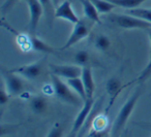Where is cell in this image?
I'll return each mask as SVG.
<instances>
[{"label": "cell", "mask_w": 151, "mask_h": 137, "mask_svg": "<svg viewBox=\"0 0 151 137\" xmlns=\"http://www.w3.org/2000/svg\"><path fill=\"white\" fill-rule=\"evenodd\" d=\"M142 89L138 88L132 95L129 96L127 100L125 101V103L121 106V108L119 109L117 116H116L115 121L113 122L111 128V136L112 137H119L121 134L122 130L125 127L126 123H127L128 118H130L132 111H134V107H136L137 103H138L139 99L142 96Z\"/></svg>", "instance_id": "6da1fadb"}, {"label": "cell", "mask_w": 151, "mask_h": 137, "mask_svg": "<svg viewBox=\"0 0 151 137\" xmlns=\"http://www.w3.org/2000/svg\"><path fill=\"white\" fill-rule=\"evenodd\" d=\"M50 77L53 89H54V95L59 100L71 106H76V107L83 106V104H84L83 99L69 87L66 81H64L61 77L52 74V73L50 74Z\"/></svg>", "instance_id": "7a4b0ae2"}, {"label": "cell", "mask_w": 151, "mask_h": 137, "mask_svg": "<svg viewBox=\"0 0 151 137\" xmlns=\"http://www.w3.org/2000/svg\"><path fill=\"white\" fill-rule=\"evenodd\" d=\"M107 20L116 28L122 30H147L151 27V24L142 19L134 17L129 14H109Z\"/></svg>", "instance_id": "3957f363"}, {"label": "cell", "mask_w": 151, "mask_h": 137, "mask_svg": "<svg viewBox=\"0 0 151 137\" xmlns=\"http://www.w3.org/2000/svg\"><path fill=\"white\" fill-rule=\"evenodd\" d=\"M94 24H95L94 22L90 21V20H88L85 17L82 18V19H80V21H79L78 23L73 25L70 35H69V37L67 38L66 42L61 46L59 51L67 50V49L71 48L73 46L77 44L78 42H80L81 40L88 37Z\"/></svg>", "instance_id": "277c9868"}, {"label": "cell", "mask_w": 151, "mask_h": 137, "mask_svg": "<svg viewBox=\"0 0 151 137\" xmlns=\"http://www.w3.org/2000/svg\"><path fill=\"white\" fill-rule=\"evenodd\" d=\"M2 81L5 85L7 92L11 94V96H19L24 92L26 88V83L23 81V77L17 73L13 72L12 70L1 71Z\"/></svg>", "instance_id": "5b68a950"}, {"label": "cell", "mask_w": 151, "mask_h": 137, "mask_svg": "<svg viewBox=\"0 0 151 137\" xmlns=\"http://www.w3.org/2000/svg\"><path fill=\"white\" fill-rule=\"evenodd\" d=\"M11 70L17 74L21 75L23 78L28 79V81H34L42 75V71H44V62H42V60L36 61V62H32L30 64L15 67Z\"/></svg>", "instance_id": "8992f818"}, {"label": "cell", "mask_w": 151, "mask_h": 137, "mask_svg": "<svg viewBox=\"0 0 151 137\" xmlns=\"http://www.w3.org/2000/svg\"><path fill=\"white\" fill-rule=\"evenodd\" d=\"M49 68L52 74L57 75L65 81L76 78V77H81V74H82V67L76 64H50Z\"/></svg>", "instance_id": "52a82bcc"}, {"label": "cell", "mask_w": 151, "mask_h": 137, "mask_svg": "<svg viewBox=\"0 0 151 137\" xmlns=\"http://www.w3.org/2000/svg\"><path fill=\"white\" fill-rule=\"evenodd\" d=\"M29 9V22H28V31L30 34H36L38 24L45 15L44 9L38 0H26Z\"/></svg>", "instance_id": "ba28073f"}, {"label": "cell", "mask_w": 151, "mask_h": 137, "mask_svg": "<svg viewBox=\"0 0 151 137\" xmlns=\"http://www.w3.org/2000/svg\"><path fill=\"white\" fill-rule=\"evenodd\" d=\"M55 18L56 19H61L64 21L68 22V23L77 24L80 19L77 16V14L75 13V11L73 9L69 0H63L62 2L56 7V11H55Z\"/></svg>", "instance_id": "9c48e42d"}, {"label": "cell", "mask_w": 151, "mask_h": 137, "mask_svg": "<svg viewBox=\"0 0 151 137\" xmlns=\"http://www.w3.org/2000/svg\"><path fill=\"white\" fill-rule=\"evenodd\" d=\"M93 106H94V100L93 98L90 99H87L84 102L83 106H81V110L78 113V116H76L75 121H73V127H71V130H75L77 132H80L81 129L84 127V125L86 124L87 120L89 118V114L92 111Z\"/></svg>", "instance_id": "30bf717a"}, {"label": "cell", "mask_w": 151, "mask_h": 137, "mask_svg": "<svg viewBox=\"0 0 151 137\" xmlns=\"http://www.w3.org/2000/svg\"><path fill=\"white\" fill-rule=\"evenodd\" d=\"M128 83L126 85H122L121 81H120L118 77H111L110 79H108L107 83H106V90H107V93L110 97V101H109V105H108L106 111H109L110 108L113 106L114 102L116 101L117 97L119 96V94L121 93V91L124 89L125 87H127Z\"/></svg>", "instance_id": "8fae6325"}, {"label": "cell", "mask_w": 151, "mask_h": 137, "mask_svg": "<svg viewBox=\"0 0 151 137\" xmlns=\"http://www.w3.org/2000/svg\"><path fill=\"white\" fill-rule=\"evenodd\" d=\"M81 78H82L83 83H84V87H85V90H86V94H87L88 99L93 98L94 91H95V83H94V79H93L91 66L83 67Z\"/></svg>", "instance_id": "7c38bea8"}, {"label": "cell", "mask_w": 151, "mask_h": 137, "mask_svg": "<svg viewBox=\"0 0 151 137\" xmlns=\"http://www.w3.org/2000/svg\"><path fill=\"white\" fill-rule=\"evenodd\" d=\"M30 109L35 114H44L47 112L49 108V103L46 97L40 95H35L30 98L29 101Z\"/></svg>", "instance_id": "4fadbf2b"}, {"label": "cell", "mask_w": 151, "mask_h": 137, "mask_svg": "<svg viewBox=\"0 0 151 137\" xmlns=\"http://www.w3.org/2000/svg\"><path fill=\"white\" fill-rule=\"evenodd\" d=\"M30 46H31V50L45 53V54H55L56 53V50L52 46L38 38L36 34H30Z\"/></svg>", "instance_id": "5bb4252c"}, {"label": "cell", "mask_w": 151, "mask_h": 137, "mask_svg": "<svg viewBox=\"0 0 151 137\" xmlns=\"http://www.w3.org/2000/svg\"><path fill=\"white\" fill-rule=\"evenodd\" d=\"M81 4L83 7V13H84V17L87 18L90 21L94 22V23L101 24V18H99V13L96 9V7L93 5V3L90 0H80Z\"/></svg>", "instance_id": "9a60e30c"}, {"label": "cell", "mask_w": 151, "mask_h": 137, "mask_svg": "<svg viewBox=\"0 0 151 137\" xmlns=\"http://www.w3.org/2000/svg\"><path fill=\"white\" fill-rule=\"evenodd\" d=\"M38 1H40L42 9H44L45 17H46L49 27L52 28L53 21L55 19V11H56V6L54 5L53 0H38Z\"/></svg>", "instance_id": "2e32d148"}, {"label": "cell", "mask_w": 151, "mask_h": 137, "mask_svg": "<svg viewBox=\"0 0 151 137\" xmlns=\"http://www.w3.org/2000/svg\"><path fill=\"white\" fill-rule=\"evenodd\" d=\"M66 83H68V86L76 92V93L82 98L83 101L85 102L87 99H88L87 94H86V90H85V87H84V83H83V81L81 77H76V78L67 79Z\"/></svg>", "instance_id": "e0dca14e"}, {"label": "cell", "mask_w": 151, "mask_h": 137, "mask_svg": "<svg viewBox=\"0 0 151 137\" xmlns=\"http://www.w3.org/2000/svg\"><path fill=\"white\" fill-rule=\"evenodd\" d=\"M91 61H92V58H91L90 54H89L87 51H78L73 54V64L78 65L80 67H86V66H91Z\"/></svg>", "instance_id": "ac0fdd59"}, {"label": "cell", "mask_w": 151, "mask_h": 137, "mask_svg": "<svg viewBox=\"0 0 151 137\" xmlns=\"http://www.w3.org/2000/svg\"><path fill=\"white\" fill-rule=\"evenodd\" d=\"M93 46L97 51L107 52L111 46V39L108 35L104 33H99L93 37Z\"/></svg>", "instance_id": "d6986e66"}, {"label": "cell", "mask_w": 151, "mask_h": 137, "mask_svg": "<svg viewBox=\"0 0 151 137\" xmlns=\"http://www.w3.org/2000/svg\"><path fill=\"white\" fill-rule=\"evenodd\" d=\"M90 1L96 7L99 13L101 14V15H107V14L109 15L116 7V5H114L112 2H110L109 0H90Z\"/></svg>", "instance_id": "ffe728a7"}, {"label": "cell", "mask_w": 151, "mask_h": 137, "mask_svg": "<svg viewBox=\"0 0 151 137\" xmlns=\"http://www.w3.org/2000/svg\"><path fill=\"white\" fill-rule=\"evenodd\" d=\"M116 7H122L125 9H134L137 7H140L142 3H144L147 0H109Z\"/></svg>", "instance_id": "44dd1931"}, {"label": "cell", "mask_w": 151, "mask_h": 137, "mask_svg": "<svg viewBox=\"0 0 151 137\" xmlns=\"http://www.w3.org/2000/svg\"><path fill=\"white\" fill-rule=\"evenodd\" d=\"M129 15H132L134 17L142 19L144 21L151 24V9H144V7H137L134 9H128L126 11Z\"/></svg>", "instance_id": "7402d4cb"}, {"label": "cell", "mask_w": 151, "mask_h": 137, "mask_svg": "<svg viewBox=\"0 0 151 137\" xmlns=\"http://www.w3.org/2000/svg\"><path fill=\"white\" fill-rule=\"evenodd\" d=\"M150 76H151V56H150V60H149L148 64H147L146 66H145V68L141 71V73L139 74V76L137 77L134 81L128 83V86L132 85V83H139V85H142V83H145V81H146Z\"/></svg>", "instance_id": "603a6c76"}, {"label": "cell", "mask_w": 151, "mask_h": 137, "mask_svg": "<svg viewBox=\"0 0 151 137\" xmlns=\"http://www.w3.org/2000/svg\"><path fill=\"white\" fill-rule=\"evenodd\" d=\"M108 126V118L106 114H101L92 118V128L99 131H106Z\"/></svg>", "instance_id": "cb8c5ba5"}, {"label": "cell", "mask_w": 151, "mask_h": 137, "mask_svg": "<svg viewBox=\"0 0 151 137\" xmlns=\"http://www.w3.org/2000/svg\"><path fill=\"white\" fill-rule=\"evenodd\" d=\"M20 0H4V2L2 3L1 7H0V11H1V16L2 19L6 17V15L15 7V5L19 2Z\"/></svg>", "instance_id": "d4e9b609"}, {"label": "cell", "mask_w": 151, "mask_h": 137, "mask_svg": "<svg viewBox=\"0 0 151 137\" xmlns=\"http://www.w3.org/2000/svg\"><path fill=\"white\" fill-rule=\"evenodd\" d=\"M63 133H64V128L61 124L56 123L52 128L50 129L49 133L47 134L46 137H63Z\"/></svg>", "instance_id": "484cf974"}, {"label": "cell", "mask_w": 151, "mask_h": 137, "mask_svg": "<svg viewBox=\"0 0 151 137\" xmlns=\"http://www.w3.org/2000/svg\"><path fill=\"white\" fill-rule=\"evenodd\" d=\"M9 97H12L11 94L7 92L6 88H5V85L3 83L1 85V89H0V103H1V106H4L7 104L9 100Z\"/></svg>", "instance_id": "4316f807"}, {"label": "cell", "mask_w": 151, "mask_h": 137, "mask_svg": "<svg viewBox=\"0 0 151 137\" xmlns=\"http://www.w3.org/2000/svg\"><path fill=\"white\" fill-rule=\"evenodd\" d=\"M134 126H137L141 129H144V130H151V121H134L132 122Z\"/></svg>", "instance_id": "83f0119b"}, {"label": "cell", "mask_w": 151, "mask_h": 137, "mask_svg": "<svg viewBox=\"0 0 151 137\" xmlns=\"http://www.w3.org/2000/svg\"><path fill=\"white\" fill-rule=\"evenodd\" d=\"M105 133L106 131H99V130H95V129L91 128V130L89 131L88 137H104L105 136Z\"/></svg>", "instance_id": "f1b7e54d"}, {"label": "cell", "mask_w": 151, "mask_h": 137, "mask_svg": "<svg viewBox=\"0 0 151 137\" xmlns=\"http://www.w3.org/2000/svg\"><path fill=\"white\" fill-rule=\"evenodd\" d=\"M83 129H84V127L81 129L80 132H77V131H75V130H70V132L67 134L66 137H81L84 134V130H83Z\"/></svg>", "instance_id": "f546056e"}, {"label": "cell", "mask_w": 151, "mask_h": 137, "mask_svg": "<svg viewBox=\"0 0 151 137\" xmlns=\"http://www.w3.org/2000/svg\"><path fill=\"white\" fill-rule=\"evenodd\" d=\"M147 32V35H148V38H149V55L151 56V27L148 28L146 30Z\"/></svg>", "instance_id": "4dcf8cb0"}, {"label": "cell", "mask_w": 151, "mask_h": 137, "mask_svg": "<svg viewBox=\"0 0 151 137\" xmlns=\"http://www.w3.org/2000/svg\"><path fill=\"white\" fill-rule=\"evenodd\" d=\"M53 2H54V5L55 6H58L59 4H60L61 2H62V0H53Z\"/></svg>", "instance_id": "1f68e13d"}, {"label": "cell", "mask_w": 151, "mask_h": 137, "mask_svg": "<svg viewBox=\"0 0 151 137\" xmlns=\"http://www.w3.org/2000/svg\"><path fill=\"white\" fill-rule=\"evenodd\" d=\"M149 96H150V97H151V92H150V94H149Z\"/></svg>", "instance_id": "d6a6232c"}, {"label": "cell", "mask_w": 151, "mask_h": 137, "mask_svg": "<svg viewBox=\"0 0 151 137\" xmlns=\"http://www.w3.org/2000/svg\"><path fill=\"white\" fill-rule=\"evenodd\" d=\"M85 137H88V136H87V135H86V136H85Z\"/></svg>", "instance_id": "836d02e7"}]
</instances>
